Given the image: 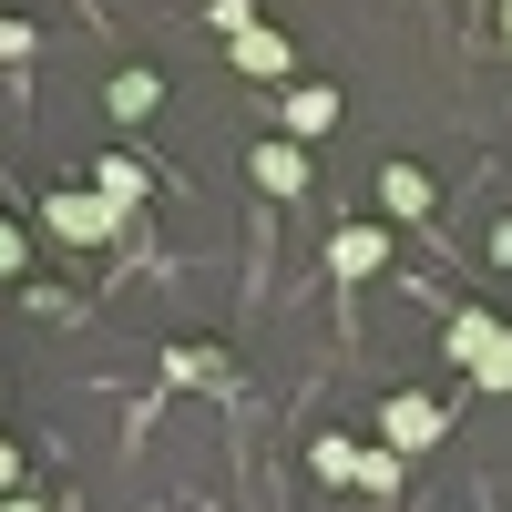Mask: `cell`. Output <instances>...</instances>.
<instances>
[{
    "instance_id": "cell-15",
    "label": "cell",
    "mask_w": 512,
    "mask_h": 512,
    "mask_svg": "<svg viewBox=\"0 0 512 512\" xmlns=\"http://www.w3.org/2000/svg\"><path fill=\"white\" fill-rule=\"evenodd\" d=\"M11 482H21V451H11V441H0V492H11Z\"/></svg>"
},
{
    "instance_id": "cell-14",
    "label": "cell",
    "mask_w": 512,
    "mask_h": 512,
    "mask_svg": "<svg viewBox=\"0 0 512 512\" xmlns=\"http://www.w3.org/2000/svg\"><path fill=\"white\" fill-rule=\"evenodd\" d=\"M11 267H21V236H11V226H0V277H11Z\"/></svg>"
},
{
    "instance_id": "cell-8",
    "label": "cell",
    "mask_w": 512,
    "mask_h": 512,
    "mask_svg": "<svg viewBox=\"0 0 512 512\" xmlns=\"http://www.w3.org/2000/svg\"><path fill=\"white\" fill-rule=\"evenodd\" d=\"M154 103H164V82H154V72H113V82H103V113H113V123H144Z\"/></svg>"
},
{
    "instance_id": "cell-9",
    "label": "cell",
    "mask_w": 512,
    "mask_h": 512,
    "mask_svg": "<svg viewBox=\"0 0 512 512\" xmlns=\"http://www.w3.org/2000/svg\"><path fill=\"white\" fill-rule=\"evenodd\" d=\"M379 205H390V216H431V175H420V164H390V175H379Z\"/></svg>"
},
{
    "instance_id": "cell-7",
    "label": "cell",
    "mask_w": 512,
    "mask_h": 512,
    "mask_svg": "<svg viewBox=\"0 0 512 512\" xmlns=\"http://www.w3.org/2000/svg\"><path fill=\"white\" fill-rule=\"evenodd\" d=\"M246 164H256V185H267V195H308V144H256Z\"/></svg>"
},
{
    "instance_id": "cell-2",
    "label": "cell",
    "mask_w": 512,
    "mask_h": 512,
    "mask_svg": "<svg viewBox=\"0 0 512 512\" xmlns=\"http://www.w3.org/2000/svg\"><path fill=\"white\" fill-rule=\"evenodd\" d=\"M308 472H318V482H338V492H349V482H369V492H390V482H400V451H359V441H318V451H308Z\"/></svg>"
},
{
    "instance_id": "cell-1",
    "label": "cell",
    "mask_w": 512,
    "mask_h": 512,
    "mask_svg": "<svg viewBox=\"0 0 512 512\" xmlns=\"http://www.w3.org/2000/svg\"><path fill=\"white\" fill-rule=\"evenodd\" d=\"M441 349H451V369L472 379V390H512V328H502L492 308H461Z\"/></svg>"
},
{
    "instance_id": "cell-11",
    "label": "cell",
    "mask_w": 512,
    "mask_h": 512,
    "mask_svg": "<svg viewBox=\"0 0 512 512\" xmlns=\"http://www.w3.org/2000/svg\"><path fill=\"white\" fill-rule=\"evenodd\" d=\"M431 431H441V410L420 400V390H410V400H390V451H420Z\"/></svg>"
},
{
    "instance_id": "cell-3",
    "label": "cell",
    "mask_w": 512,
    "mask_h": 512,
    "mask_svg": "<svg viewBox=\"0 0 512 512\" xmlns=\"http://www.w3.org/2000/svg\"><path fill=\"white\" fill-rule=\"evenodd\" d=\"M41 216H52V236H62V246H103V236L123 226V205H103V195H82V185H72V195L41 205Z\"/></svg>"
},
{
    "instance_id": "cell-16",
    "label": "cell",
    "mask_w": 512,
    "mask_h": 512,
    "mask_svg": "<svg viewBox=\"0 0 512 512\" xmlns=\"http://www.w3.org/2000/svg\"><path fill=\"white\" fill-rule=\"evenodd\" d=\"M0 512H41V502H31V492H11V502H0Z\"/></svg>"
},
{
    "instance_id": "cell-5",
    "label": "cell",
    "mask_w": 512,
    "mask_h": 512,
    "mask_svg": "<svg viewBox=\"0 0 512 512\" xmlns=\"http://www.w3.org/2000/svg\"><path fill=\"white\" fill-rule=\"evenodd\" d=\"M328 267L338 277H379V267H390V236H379V226H338L328 236Z\"/></svg>"
},
{
    "instance_id": "cell-13",
    "label": "cell",
    "mask_w": 512,
    "mask_h": 512,
    "mask_svg": "<svg viewBox=\"0 0 512 512\" xmlns=\"http://www.w3.org/2000/svg\"><path fill=\"white\" fill-rule=\"evenodd\" d=\"M21 52H31V21H21V11H0V62H21Z\"/></svg>"
},
{
    "instance_id": "cell-6",
    "label": "cell",
    "mask_w": 512,
    "mask_h": 512,
    "mask_svg": "<svg viewBox=\"0 0 512 512\" xmlns=\"http://www.w3.org/2000/svg\"><path fill=\"white\" fill-rule=\"evenodd\" d=\"M308 134H338V93L328 82H297L287 93V144H308Z\"/></svg>"
},
{
    "instance_id": "cell-12",
    "label": "cell",
    "mask_w": 512,
    "mask_h": 512,
    "mask_svg": "<svg viewBox=\"0 0 512 512\" xmlns=\"http://www.w3.org/2000/svg\"><path fill=\"white\" fill-rule=\"evenodd\" d=\"M205 31H216V41H236V31H256V0H205Z\"/></svg>"
},
{
    "instance_id": "cell-10",
    "label": "cell",
    "mask_w": 512,
    "mask_h": 512,
    "mask_svg": "<svg viewBox=\"0 0 512 512\" xmlns=\"http://www.w3.org/2000/svg\"><path fill=\"white\" fill-rule=\"evenodd\" d=\"M93 195H103V205H123V216H134V205H144V164L103 154V164H93Z\"/></svg>"
},
{
    "instance_id": "cell-17",
    "label": "cell",
    "mask_w": 512,
    "mask_h": 512,
    "mask_svg": "<svg viewBox=\"0 0 512 512\" xmlns=\"http://www.w3.org/2000/svg\"><path fill=\"white\" fill-rule=\"evenodd\" d=\"M502 41H512V0H502Z\"/></svg>"
},
{
    "instance_id": "cell-4",
    "label": "cell",
    "mask_w": 512,
    "mask_h": 512,
    "mask_svg": "<svg viewBox=\"0 0 512 512\" xmlns=\"http://www.w3.org/2000/svg\"><path fill=\"white\" fill-rule=\"evenodd\" d=\"M226 62H236L246 82H287V72H297V41L256 21V31H236V41H226Z\"/></svg>"
}]
</instances>
